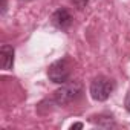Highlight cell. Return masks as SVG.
I'll return each mask as SVG.
<instances>
[{"instance_id": "8992f818", "label": "cell", "mask_w": 130, "mask_h": 130, "mask_svg": "<svg viewBox=\"0 0 130 130\" xmlns=\"http://www.w3.org/2000/svg\"><path fill=\"white\" fill-rule=\"evenodd\" d=\"M90 121H92L93 124L100 125V127H106V128L115 127V119H113L112 115H98V116H92Z\"/></svg>"}, {"instance_id": "9c48e42d", "label": "cell", "mask_w": 130, "mask_h": 130, "mask_svg": "<svg viewBox=\"0 0 130 130\" xmlns=\"http://www.w3.org/2000/svg\"><path fill=\"white\" fill-rule=\"evenodd\" d=\"M6 9H8V3H6V0H2V15H5Z\"/></svg>"}, {"instance_id": "30bf717a", "label": "cell", "mask_w": 130, "mask_h": 130, "mask_svg": "<svg viewBox=\"0 0 130 130\" xmlns=\"http://www.w3.org/2000/svg\"><path fill=\"white\" fill-rule=\"evenodd\" d=\"M71 128H72V130H74V128H83V122H75V124L71 125Z\"/></svg>"}, {"instance_id": "277c9868", "label": "cell", "mask_w": 130, "mask_h": 130, "mask_svg": "<svg viewBox=\"0 0 130 130\" xmlns=\"http://www.w3.org/2000/svg\"><path fill=\"white\" fill-rule=\"evenodd\" d=\"M52 25L57 29L61 31H68L72 25V15L66 8H58L54 14H52Z\"/></svg>"}, {"instance_id": "5b68a950", "label": "cell", "mask_w": 130, "mask_h": 130, "mask_svg": "<svg viewBox=\"0 0 130 130\" xmlns=\"http://www.w3.org/2000/svg\"><path fill=\"white\" fill-rule=\"evenodd\" d=\"M0 55H2V68L3 71H11L14 66V47L9 44H3L0 47Z\"/></svg>"}, {"instance_id": "ba28073f", "label": "cell", "mask_w": 130, "mask_h": 130, "mask_svg": "<svg viewBox=\"0 0 130 130\" xmlns=\"http://www.w3.org/2000/svg\"><path fill=\"white\" fill-rule=\"evenodd\" d=\"M124 106H125L127 112H130V90H128V92H127V95H125V101H124Z\"/></svg>"}, {"instance_id": "52a82bcc", "label": "cell", "mask_w": 130, "mask_h": 130, "mask_svg": "<svg viewBox=\"0 0 130 130\" xmlns=\"http://www.w3.org/2000/svg\"><path fill=\"white\" fill-rule=\"evenodd\" d=\"M90 2V0H72V3L78 8V9H83V8H86V5Z\"/></svg>"}, {"instance_id": "6da1fadb", "label": "cell", "mask_w": 130, "mask_h": 130, "mask_svg": "<svg viewBox=\"0 0 130 130\" xmlns=\"http://www.w3.org/2000/svg\"><path fill=\"white\" fill-rule=\"evenodd\" d=\"M83 93V84L80 81L64 83L60 89L54 92V103L58 106H66L72 101H77Z\"/></svg>"}, {"instance_id": "3957f363", "label": "cell", "mask_w": 130, "mask_h": 130, "mask_svg": "<svg viewBox=\"0 0 130 130\" xmlns=\"http://www.w3.org/2000/svg\"><path fill=\"white\" fill-rule=\"evenodd\" d=\"M115 90V81L107 77H96L90 83V96L95 101H106Z\"/></svg>"}, {"instance_id": "7a4b0ae2", "label": "cell", "mask_w": 130, "mask_h": 130, "mask_svg": "<svg viewBox=\"0 0 130 130\" xmlns=\"http://www.w3.org/2000/svg\"><path fill=\"white\" fill-rule=\"evenodd\" d=\"M47 77L55 84H64L68 83L71 77V63L68 58H61L54 61L47 68Z\"/></svg>"}]
</instances>
